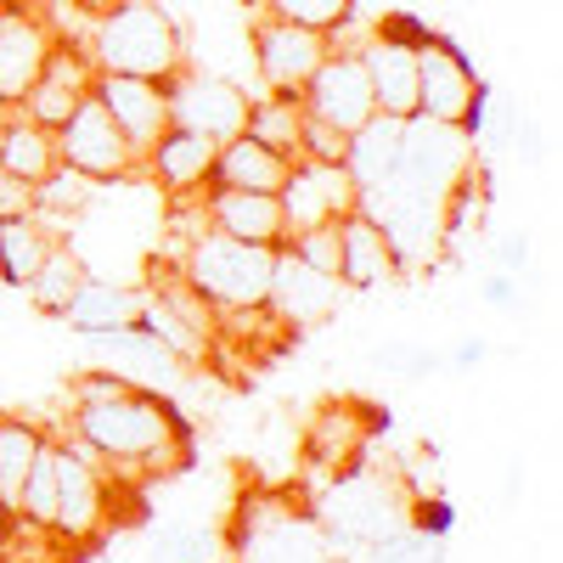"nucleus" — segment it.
Listing matches in <instances>:
<instances>
[{
	"label": "nucleus",
	"mask_w": 563,
	"mask_h": 563,
	"mask_svg": "<svg viewBox=\"0 0 563 563\" xmlns=\"http://www.w3.org/2000/svg\"><path fill=\"white\" fill-rule=\"evenodd\" d=\"M68 440H79L119 485H153L192 462V429L147 384H124L119 395L68 406Z\"/></svg>",
	"instance_id": "f257e3e1"
},
{
	"label": "nucleus",
	"mask_w": 563,
	"mask_h": 563,
	"mask_svg": "<svg viewBox=\"0 0 563 563\" xmlns=\"http://www.w3.org/2000/svg\"><path fill=\"white\" fill-rule=\"evenodd\" d=\"M85 52L97 63V74H130V79L169 85L186 68V34L158 0H124V7L90 18Z\"/></svg>",
	"instance_id": "f03ea898"
},
{
	"label": "nucleus",
	"mask_w": 563,
	"mask_h": 563,
	"mask_svg": "<svg viewBox=\"0 0 563 563\" xmlns=\"http://www.w3.org/2000/svg\"><path fill=\"white\" fill-rule=\"evenodd\" d=\"M271 260H276V249H254V243L225 238L214 225H198L169 271L209 310H260L271 294Z\"/></svg>",
	"instance_id": "7ed1b4c3"
},
{
	"label": "nucleus",
	"mask_w": 563,
	"mask_h": 563,
	"mask_svg": "<svg viewBox=\"0 0 563 563\" xmlns=\"http://www.w3.org/2000/svg\"><path fill=\"white\" fill-rule=\"evenodd\" d=\"M225 558L231 563H339L316 525V507H305L299 496H276V490L243 496L231 536H225Z\"/></svg>",
	"instance_id": "20e7f679"
},
{
	"label": "nucleus",
	"mask_w": 563,
	"mask_h": 563,
	"mask_svg": "<svg viewBox=\"0 0 563 563\" xmlns=\"http://www.w3.org/2000/svg\"><path fill=\"white\" fill-rule=\"evenodd\" d=\"M467 175H474V135H467L462 124L411 113V119H406V141H400L395 186H389L378 203H422V209H445V198L456 192ZM378 203H366V209H378Z\"/></svg>",
	"instance_id": "39448f33"
},
{
	"label": "nucleus",
	"mask_w": 563,
	"mask_h": 563,
	"mask_svg": "<svg viewBox=\"0 0 563 563\" xmlns=\"http://www.w3.org/2000/svg\"><path fill=\"white\" fill-rule=\"evenodd\" d=\"M52 462H57L52 530L68 536V541L85 552V547H97V536H108V525H113L119 479H113L79 440H57V434H52Z\"/></svg>",
	"instance_id": "423d86ee"
},
{
	"label": "nucleus",
	"mask_w": 563,
	"mask_h": 563,
	"mask_svg": "<svg viewBox=\"0 0 563 563\" xmlns=\"http://www.w3.org/2000/svg\"><path fill=\"white\" fill-rule=\"evenodd\" d=\"M57 158H63V169L85 175L90 186H113V180L141 175V153L124 141L113 113L97 102V90H90V97L74 108V119L57 130Z\"/></svg>",
	"instance_id": "0eeeda50"
},
{
	"label": "nucleus",
	"mask_w": 563,
	"mask_h": 563,
	"mask_svg": "<svg viewBox=\"0 0 563 563\" xmlns=\"http://www.w3.org/2000/svg\"><path fill=\"white\" fill-rule=\"evenodd\" d=\"M282 220L288 231H310V225H339L344 214L361 209V192L344 164H321V158H294L282 175Z\"/></svg>",
	"instance_id": "6e6552de"
},
{
	"label": "nucleus",
	"mask_w": 563,
	"mask_h": 563,
	"mask_svg": "<svg viewBox=\"0 0 563 563\" xmlns=\"http://www.w3.org/2000/svg\"><path fill=\"white\" fill-rule=\"evenodd\" d=\"M249 90L238 79H220V74H175L169 79V119L175 130H192V135H209L214 147L231 135H243L249 124Z\"/></svg>",
	"instance_id": "1a4fd4ad"
},
{
	"label": "nucleus",
	"mask_w": 563,
	"mask_h": 563,
	"mask_svg": "<svg viewBox=\"0 0 563 563\" xmlns=\"http://www.w3.org/2000/svg\"><path fill=\"white\" fill-rule=\"evenodd\" d=\"M299 108H305V119L339 130V135H350L355 124H366L372 113H378V108H372V85H366L361 52H344V45H333V52L321 57V68L305 79Z\"/></svg>",
	"instance_id": "9d476101"
},
{
	"label": "nucleus",
	"mask_w": 563,
	"mask_h": 563,
	"mask_svg": "<svg viewBox=\"0 0 563 563\" xmlns=\"http://www.w3.org/2000/svg\"><path fill=\"white\" fill-rule=\"evenodd\" d=\"M327 52H333V34L305 29V23L260 18V29H254V68H260V85L271 97H299Z\"/></svg>",
	"instance_id": "9b49d317"
},
{
	"label": "nucleus",
	"mask_w": 563,
	"mask_h": 563,
	"mask_svg": "<svg viewBox=\"0 0 563 563\" xmlns=\"http://www.w3.org/2000/svg\"><path fill=\"white\" fill-rule=\"evenodd\" d=\"M57 45V29L34 0H0V102H23Z\"/></svg>",
	"instance_id": "f8f14e48"
},
{
	"label": "nucleus",
	"mask_w": 563,
	"mask_h": 563,
	"mask_svg": "<svg viewBox=\"0 0 563 563\" xmlns=\"http://www.w3.org/2000/svg\"><path fill=\"white\" fill-rule=\"evenodd\" d=\"M90 90H97V63H90V52L79 40H57L52 57H45V68L29 85V97L18 102V113L45 124V130H63Z\"/></svg>",
	"instance_id": "ddd939ff"
},
{
	"label": "nucleus",
	"mask_w": 563,
	"mask_h": 563,
	"mask_svg": "<svg viewBox=\"0 0 563 563\" xmlns=\"http://www.w3.org/2000/svg\"><path fill=\"white\" fill-rule=\"evenodd\" d=\"M479 74L467 68V57L445 34H434L429 45H417V113L422 119H445V124H467L479 102Z\"/></svg>",
	"instance_id": "4468645a"
},
{
	"label": "nucleus",
	"mask_w": 563,
	"mask_h": 563,
	"mask_svg": "<svg viewBox=\"0 0 563 563\" xmlns=\"http://www.w3.org/2000/svg\"><path fill=\"white\" fill-rule=\"evenodd\" d=\"M339 294L344 282L339 276H321L310 271L305 260H294L288 249H276L271 260V294H265V310L288 327V333H299V327H316L339 310Z\"/></svg>",
	"instance_id": "2eb2a0df"
},
{
	"label": "nucleus",
	"mask_w": 563,
	"mask_h": 563,
	"mask_svg": "<svg viewBox=\"0 0 563 563\" xmlns=\"http://www.w3.org/2000/svg\"><path fill=\"white\" fill-rule=\"evenodd\" d=\"M141 175H153V186L169 203H198L214 180V141L192 130H164L153 141V153L141 158Z\"/></svg>",
	"instance_id": "dca6fc26"
},
{
	"label": "nucleus",
	"mask_w": 563,
	"mask_h": 563,
	"mask_svg": "<svg viewBox=\"0 0 563 563\" xmlns=\"http://www.w3.org/2000/svg\"><path fill=\"white\" fill-rule=\"evenodd\" d=\"M97 102L113 113V124L124 130V141L147 158L153 141L175 124L169 119V85L158 79H130V74H97Z\"/></svg>",
	"instance_id": "f3484780"
},
{
	"label": "nucleus",
	"mask_w": 563,
	"mask_h": 563,
	"mask_svg": "<svg viewBox=\"0 0 563 563\" xmlns=\"http://www.w3.org/2000/svg\"><path fill=\"white\" fill-rule=\"evenodd\" d=\"M400 141H406V119H395V113H372L366 124H355L344 135V169H350L355 192H361V209L378 203L389 186H395Z\"/></svg>",
	"instance_id": "a211bd4d"
},
{
	"label": "nucleus",
	"mask_w": 563,
	"mask_h": 563,
	"mask_svg": "<svg viewBox=\"0 0 563 563\" xmlns=\"http://www.w3.org/2000/svg\"><path fill=\"white\" fill-rule=\"evenodd\" d=\"M203 209V225L225 231L238 243H254V249H282L288 243V220H282V203L276 192H238V186H209L198 198Z\"/></svg>",
	"instance_id": "6ab92c4d"
},
{
	"label": "nucleus",
	"mask_w": 563,
	"mask_h": 563,
	"mask_svg": "<svg viewBox=\"0 0 563 563\" xmlns=\"http://www.w3.org/2000/svg\"><path fill=\"white\" fill-rule=\"evenodd\" d=\"M366 434H372V417L355 400H333L310 417V434H305V462L316 479H339L350 474L355 462H366Z\"/></svg>",
	"instance_id": "aec40b11"
},
{
	"label": "nucleus",
	"mask_w": 563,
	"mask_h": 563,
	"mask_svg": "<svg viewBox=\"0 0 563 563\" xmlns=\"http://www.w3.org/2000/svg\"><path fill=\"white\" fill-rule=\"evenodd\" d=\"M400 254L389 243V231L372 220V214H344L339 220V282L355 294H372V288H389V282L400 276Z\"/></svg>",
	"instance_id": "412c9836"
},
{
	"label": "nucleus",
	"mask_w": 563,
	"mask_h": 563,
	"mask_svg": "<svg viewBox=\"0 0 563 563\" xmlns=\"http://www.w3.org/2000/svg\"><path fill=\"white\" fill-rule=\"evenodd\" d=\"M90 350H97L113 372H124L130 384H147V389H175L192 378V366H186L175 350H164L147 327H119V333H102V339H85Z\"/></svg>",
	"instance_id": "4be33fe9"
},
{
	"label": "nucleus",
	"mask_w": 563,
	"mask_h": 563,
	"mask_svg": "<svg viewBox=\"0 0 563 563\" xmlns=\"http://www.w3.org/2000/svg\"><path fill=\"white\" fill-rule=\"evenodd\" d=\"M141 299H147V288H124V282H113V276H85L79 294L68 299V310L57 321L79 339H102V333H119V327H135Z\"/></svg>",
	"instance_id": "5701e85b"
},
{
	"label": "nucleus",
	"mask_w": 563,
	"mask_h": 563,
	"mask_svg": "<svg viewBox=\"0 0 563 563\" xmlns=\"http://www.w3.org/2000/svg\"><path fill=\"white\" fill-rule=\"evenodd\" d=\"M361 68H366L372 108H378V113H395V119H411L417 113V45L372 34L361 45Z\"/></svg>",
	"instance_id": "b1692460"
},
{
	"label": "nucleus",
	"mask_w": 563,
	"mask_h": 563,
	"mask_svg": "<svg viewBox=\"0 0 563 563\" xmlns=\"http://www.w3.org/2000/svg\"><path fill=\"white\" fill-rule=\"evenodd\" d=\"M288 158H276L271 147H260L254 135H231L214 147V180L209 186H238V192H282Z\"/></svg>",
	"instance_id": "393cba45"
},
{
	"label": "nucleus",
	"mask_w": 563,
	"mask_h": 563,
	"mask_svg": "<svg viewBox=\"0 0 563 563\" xmlns=\"http://www.w3.org/2000/svg\"><path fill=\"white\" fill-rule=\"evenodd\" d=\"M45 434L34 417H23V411H0V512H18V501H23V479H29V467H34V456L45 451Z\"/></svg>",
	"instance_id": "a878e982"
},
{
	"label": "nucleus",
	"mask_w": 563,
	"mask_h": 563,
	"mask_svg": "<svg viewBox=\"0 0 563 563\" xmlns=\"http://www.w3.org/2000/svg\"><path fill=\"white\" fill-rule=\"evenodd\" d=\"M57 238H63V231H52V220H40V214L0 220V282L23 294V282L40 271L45 254L57 249Z\"/></svg>",
	"instance_id": "bb28decb"
},
{
	"label": "nucleus",
	"mask_w": 563,
	"mask_h": 563,
	"mask_svg": "<svg viewBox=\"0 0 563 563\" xmlns=\"http://www.w3.org/2000/svg\"><path fill=\"white\" fill-rule=\"evenodd\" d=\"M57 164H63V158H57V130H45V124L12 113L7 141H0V169L18 175V180H29V186H40V180L57 175Z\"/></svg>",
	"instance_id": "cd10ccee"
},
{
	"label": "nucleus",
	"mask_w": 563,
	"mask_h": 563,
	"mask_svg": "<svg viewBox=\"0 0 563 563\" xmlns=\"http://www.w3.org/2000/svg\"><path fill=\"white\" fill-rule=\"evenodd\" d=\"M90 276V265L79 260V249L68 243V238H57V249L40 260V271L23 282V294H29V305L40 310V316H63L68 310V299L79 294V282Z\"/></svg>",
	"instance_id": "c85d7f7f"
},
{
	"label": "nucleus",
	"mask_w": 563,
	"mask_h": 563,
	"mask_svg": "<svg viewBox=\"0 0 563 563\" xmlns=\"http://www.w3.org/2000/svg\"><path fill=\"white\" fill-rule=\"evenodd\" d=\"M299 130H305V108H299V97H254L249 102V124H243V135H254L260 147H271L276 158H299Z\"/></svg>",
	"instance_id": "c756f323"
},
{
	"label": "nucleus",
	"mask_w": 563,
	"mask_h": 563,
	"mask_svg": "<svg viewBox=\"0 0 563 563\" xmlns=\"http://www.w3.org/2000/svg\"><path fill=\"white\" fill-rule=\"evenodd\" d=\"M85 552L57 536L52 525H34L23 512H7V530H0V563H79Z\"/></svg>",
	"instance_id": "7c9ffc66"
},
{
	"label": "nucleus",
	"mask_w": 563,
	"mask_h": 563,
	"mask_svg": "<svg viewBox=\"0 0 563 563\" xmlns=\"http://www.w3.org/2000/svg\"><path fill=\"white\" fill-rule=\"evenodd\" d=\"M260 18H282V23H305L321 34H339L355 18V0H254Z\"/></svg>",
	"instance_id": "2f4dec72"
},
{
	"label": "nucleus",
	"mask_w": 563,
	"mask_h": 563,
	"mask_svg": "<svg viewBox=\"0 0 563 563\" xmlns=\"http://www.w3.org/2000/svg\"><path fill=\"white\" fill-rule=\"evenodd\" d=\"M220 552H225V541L209 525H175L153 541L158 563H220Z\"/></svg>",
	"instance_id": "473e14b6"
},
{
	"label": "nucleus",
	"mask_w": 563,
	"mask_h": 563,
	"mask_svg": "<svg viewBox=\"0 0 563 563\" xmlns=\"http://www.w3.org/2000/svg\"><path fill=\"white\" fill-rule=\"evenodd\" d=\"M372 366H384V372H395V378L422 384V378H434V372H445V355L429 350V344H378V350H372Z\"/></svg>",
	"instance_id": "72a5a7b5"
},
{
	"label": "nucleus",
	"mask_w": 563,
	"mask_h": 563,
	"mask_svg": "<svg viewBox=\"0 0 563 563\" xmlns=\"http://www.w3.org/2000/svg\"><path fill=\"white\" fill-rule=\"evenodd\" d=\"M288 249L294 260H305L321 276H339V225H310V231H288Z\"/></svg>",
	"instance_id": "f704fd0d"
},
{
	"label": "nucleus",
	"mask_w": 563,
	"mask_h": 563,
	"mask_svg": "<svg viewBox=\"0 0 563 563\" xmlns=\"http://www.w3.org/2000/svg\"><path fill=\"white\" fill-rule=\"evenodd\" d=\"M299 158L344 164V135H339V130H327V124H316V119H305V130H299Z\"/></svg>",
	"instance_id": "c9c22d12"
},
{
	"label": "nucleus",
	"mask_w": 563,
	"mask_h": 563,
	"mask_svg": "<svg viewBox=\"0 0 563 563\" xmlns=\"http://www.w3.org/2000/svg\"><path fill=\"white\" fill-rule=\"evenodd\" d=\"M479 299H485L490 310H519V305H525L519 276H507V271H485V276H479Z\"/></svg>",
	"instance_id": "e433bc0d"
},
{
	"label": "nucleus",
	"mask_w": 563,
	"mask_h": 563,
	"mask_svg": "<svg viewBox=\"0 0 563 563\" xmlns=\"http://www.w3.org/2000/svg\"><path fill=\"white\" fill-rule=\"evenodd\" d=\"M490 260H496V271H507V276H525V271H530V238H525V231H501L496 249H490Z\"/></svg>",
	"instance_id": "4c0bfd02"
},
{
	"label": "nucleus",
	"mask_w": 563,
	"mask_h": 563,
	"mask_svg": "<svg viewBox=\"0 0 563 563\" xmlns=\"http://www.w3.org/2000/svg\"><path fill=\"white\" fill-rule=\"evenodd\" d=\"M12 214H34V186L0 169V220H12Z\"/></svg>",
	"instance_id": "58836bf2"
},
{
	"label": "nucleus",
	"mask_w": 563,
	"mask_h": 563,
	"mask_svg": "<svg viewBox=\"0 0 563 563\" xmlns=\"http://www.w3.org/2000/svg\"><path fill=\"white\" fill-rule=\"evenodd\" d=\"M378 34H384V40H400V45H429V40H434L429 23H417V18H406V12H389V18L378 23Z\"/></svg>",
	"instance_id": "ea45409f"
},
{
	"label": "nucleus",
	"mask_w": 563,
	"mask_h": 563,
	"mask_svg": "<svg viewBox=\"0 0 563 563\" xmlns=\"http://www.w3.org/2000/svg\"><path fill=\"white\" fill-rule=\"evenodd\" d=\"M485 355H490V339H462V344L445 355V366H451V372H479Z\"/></svg>",
	"instance_id": "a19ab883"
},
{
	"label": "nucleus",
	"mask_w": 563,
	"mask_h": 563,
	"mask_svg": "<svg viewBox=\"0 0 563 563\" xmlns=\"http://www.w3.org/2000/svg\"><path fill=\"white\" fill-rule=\"evenodd\" d=\"M512 147H519V158H525V164H541V158H547V130H541L536 119H525V124H519V135H512Z\"/></svg>",
	"instance_id": "79ce46f5"
},
{
	"label": "nucleus",
	"mask_w": 563,
	"mask_h": 563,
	"mask_svg": "<svg viewBox=\"0 0 563 563\" xmlns=\"http://www.w3.org/2000/svg\"><path fill=\"white\" fill-rule=\"evenodd\" d=\"M74 7H79L85 18H102V12H113V7H124V0H74Z\"/></svg>",
	"instance_id": "37998d69"
},
{
	"label": "nucleus",
	"mask_w": 563,
	"mask_h": 563,
	"mask_svg": "<svg viewBox=\"0 0 563 563\" xmlns=\"http://www.w3.org/2000/svg\"><path fill=\"white\" fill-rule=\"evenodd\" d=\"M12 113H18L12 102H0V141H7V124H12Z\"/></svg>",
	"instance_id": "c03bdc74"
},
{
	"label": "nucleus",
	"mask_w": 563,
	"mask_h": 563,
	"mask_svg": "<svg viewBox=\"0 0 563 563\" xmlns=\"http://www.w3.org/2000/svg\"><path fill=\"white\" fill-rule=\"evenodd\" d=\"M0 530H7V512H0Z\"/></svg>",
	"instance_id": "a18cd8bd"
}]
</instances>
